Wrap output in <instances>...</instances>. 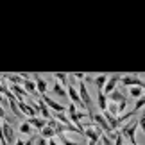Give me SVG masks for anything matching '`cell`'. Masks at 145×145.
Returning <instances> with one entry per match:
<instances>
[{"label": "cell", "instance_id": "1", "mask_svg": "<svg viewBox=\"0 0 145 145\" xmlns=\"http://www.w3.org/2000/svg\"><path fill=\"white\" fill-rule=\"evenodd\" d=\"M140 127V122L138 120H131V122H127V124L122 125V129L120 133L124 135V138H127V140L131 142V145H136V129Z\"/></svg>", "mask_w": 145, "mask_h": 145}, {"label": "cell", "instance_id": "2", "mask_svg": "<svg viewBox=\"0 0 145 145\" xmlns=\"http://www.w3.org/2000/svg\"><path fill=\"white\" fill-rule=\"evenodd\" d=\"M108 100H109V102L118 104L122 113H124L125 108L129 106V104H127V97H125V93H124V91H120V90H115L113 93H111V95H108Z\"/></svg>", "mask_w": 145, "mask_h": 145}, {"label": "cell", "instance_id": "3", "mask_svg": "<svg viewBox=\"0 0 145 145\" xmlns=\"http://www.w3.org/2000/svg\"><path fill=\"white\" fill-rule=\"evenodd\" d=\"M77 88H79V95H81L82 102H84V106H86L88 113L93 115V111H91V106H93V104H91V95H90V91H88V88H86V84H84V81H79Z\"/></svg>", "mask_w": 145, "mask_h": 145}, {"label": "cell", "instance_id": "4", "mask_svg": "<svg viewBox=\"0 0 145 145\" xmlns=\"http://www.w3.org/2000/svg\"><path fill=\"white\" fill-rule=\"evenodd\" d=\"M120 82H122V86H125L127 90H129V88H135V86H143L145 81H142V77L138 75V74H129V75L122 77Z\"/></svg>", "mask_w": 145, "mask_h": 145}, {"label": "cell", "instance_id": "5", "mask_svg": "<svg viewBox=\"0 0 145 145\" xmlns=\"http://www.w3.org/2000/svg\"><path fill=\"white\" fill-rule=\"evenodd\" d=\"M79 88H75L74 86V82L72 84H68L66 86V91H68V99H70V102H74L77 108H84L86 109V106H84V102H82V99H81V95H79Z\"/></svg>", "mask_w": 145, "mask_h": 145}, {"label": "cell", "instance_id": "6", "mask_svg": "<svg viewBox=\"0 0 145 145\" xmlns=\"http://www.w3.org/2000/svg\"><path fill=\"white\" fill-rule=\"evenodd\" d=\"M2 138L9 145L11 143H16V133H14L13 125H11L9 122H2Z\"/></svg>", "mask_w": 145, "mask_h": 145}, {"label": "cell", "instance_id": "7", "mask_svg": "<svg viewBox=\"0 0 145 145\" xmlns=\"http://www.w3.org/2000/svg\"><path fill=\"white\" fill-rule=\"evenodd\" d=\"M82 127H84V135H82V136L90 140V145H97V143H100V138H102V135H99V133L93 129V127L88 125V122H86V124H82Z\"/></svg>", "mask_w": 145, "mask_h": 145}, {"label": "cell", "instance_id": "8", "mask_svg": "<svg viewBox=\"0 0 145 145\" xmlns=\"http://www.w3.org/2000/svg\"><path fill=\"white\" fill-rule=\"evenodd\" d=\"M41 99L45 100V104H47L48 108L54 111V113H68V108H66V106H61L59 102H56V100H54L52 97H48V95H43Z\"/></svg>", "mask_w": 145, "mask_h": 145}, {"label": "cell", "instance_id": "9", "mask_svg": "<svg viewBox=\"0 0 145 145\" xmlns=\"http://www.w3.org/2000/svg\"><path fill=\"white\" fill-rule=\"evenodd\" d=\"M122 77L124 75H120V74H111L109 75L108 82H106V88H104L106 95H111V93L115 91V88H116V84H118V81H122Z\"/></svg>", "mask_w": 145, "mask_h": 145}, {"label": "cell", "instance_id": "10", "mask_svg": "<svg viewBox=\"0 0 145 145\" xmlns=\"http://www.w3.org/2000/svg\"><path fill=\"white\" fill-rule=\"evenodd\" d=\"M32 81L36 82V88H38V93H40V97L47 95V90H48V82L43 79L40 74H32Z\"/></svg>", "mask_w": 145, "mask_h": 145}, {"label": "cell", "instance_id": "11", "mask_svg": "<svg viewBox=\"0 0 145 145\" xmlns=\"http://www.w3.org/2000/svg\"><path fill=\"white\" fill-rule=\"evenodd\" d=\"M27 122H29L34 129H38V131L45 129V127L48 125V120H45L43 116H32V118H27Z\"/></svg>", "mask_w": 145, "mask_h": 145}, {"label": "cell", "instance_id": "12", "mask_svg": "<svg viewBox=\"0 0 145 145\" xmlns=\"http://www.w3.org/2000/svg\"><path fill=\"white\" fill-rule=\"evenodd\" d=\"M109 79V75L108 74H99L93 77V84H95L97 88V91H104V88H106V82H108Z\"/></svg>", "mask_w": 145, "mask_h": 145}, {"label": "cell", "instance_id": "13", "mask_svg": "<svg viewBox=\"0 0 145 145\" xmlns=\"http://www.w3.org/2000/svg\"><path fill=\"white\" fill-rule=\"evenodd\" d=\"M52 91H54V95L59 97V99H66V97H68V91H66V88L61 84L59 81H56L54 84H52Z\"/></svg>", "mask_w": 145, "mask_h": 145}, {"label": "cell", "instance_id": "14", "mask_svg": "<svg viewBox=\"0 0 145 145\" xmlns=\"http://www.w3.org/2000/svg\"><path fill=\"white\" fill-rule=\"evenodd\" d=\"M108 104H109L108 95H106L104 91H99V93H97V106H99V109L102 111V113H106V111H108Z\"/></svg>", "mask_w": 145, "mask_h": 145}, {"label": "cell", "instance_id": "15", "mask_svg": "<svg viewBox=\"0 0 145 145\" xmlns=\"http://www.w3.org/2000/svg\"><path fill=\"white\" fill-rule=\"evenodd\" d=\"M127 91H129V95L133 97V99H142L143 95H145V90H143V86H135V88H129V90H127Z\"/></svg>", "mask_w": 145, "mask_h": 145}, {"label": "cell", "instance_id": "16", "mask_svg": "<svg viewBox=\"0 0 145 145\" xmlns=\"http://www.w3.org/2000/svg\"><path fill=\"white\" fill-rule=\"evenodd\" d=\"M2 77H5V79H9L13 84H20V86H24V82H25V79H22V75H14V74H2Z\"/></svg>", "mask_w": 145, "mask_h": 145}, {"label": "cell", "instance_id": "17", "mask_svg": "<svg viewBox=\"0 0 145 145\" xmlns=\"http://www.w3.org/2000/svg\"><path fill=\"white\" fill-rule=\"evenodd\" d=\"M52 116L56 120H59L61 124H65V125H72V120H70V116L66 115V113H52Z\"/></svg>", "mask_w": 145, "mask_h": 145}, {"label": "cell", "instance_id": "18", "mask_svg": "<svg viewBox=\"0 0 145 145\" xmlns=\"http://www.w3.org/2000/svg\"><path fill=\"white\" fill-rule=\"evenodd\" d=\"M40 135H41V138H45V140H54V136H57L56 135V131L52 129V127H45V129H41L40 131Z\"/></svg>", "mask_w": 145, "mask_h": 145}, {"label": "cell", "instance_id": "19", "mask_svg": "<svg viewBox=\"0 0 145 145\" xmlns=\"http://www.w3.org/2000/svg\"><path fill=\"white\" fill-rule=\"evenodd\" d=\"M32 129H34V127H32V125H31L27 120H24V122L20 124V127H18L20 135H31V133H32Z\"/></svg>", "mask_w": 145, "mask_h": 145}, {"label": "cell", "instance_id": "20", "mask_svg": "<svg viewBox=\"0 0 145 145\" xmlns=\"http://www.w3.org/2000/svg\"><path fill=\"white\" fill-rule=\"evenodd\" d=\"M54 77L59 82H63V86H66V84H68V79H70V74H65V72H56Z\"/></svg>", "mask_w": 145, "mask_h": 145}, {"label": "cell", "instance_id": "21", "mask_svg": "<svg viewBox=\"0 0 145 145\" xmlns=\"http://www.w3.org/2000/svg\"><path fill=\"white\" fill-rule=\"evenodd\" d=\"M57 138H59L61 145H77V142H72V140H68V138H66V135H57Z\"/></svg>", "mask_w": 145, "mask_h": 145}, {"label": "cell", "instance_id": "22", "mask_svg": "<svg viewBox=\"0 0 145 145\" xmlns=\"http://www.w3.org/2000/svg\"><path fill=\"white\" fill-rule=\"evenodd\" d=\"M138 122H140V129L145 133V109H142V115H140V118H138Z\"/></svg>", "mask_w": 145, "mask_h": 145}, {"label": "cell", "instance_id": "23", "mask_svg": "<svg viewBox=\"0 0 145 145\" xmlns=\"http://www.w3.org/2000/svg\"><path fill=\"white\" fill-rule=\"evenodd\" d=\"M66 108H68V115H74V113H77V106H75L74 102H70L68 106H66Z\"/></svg>", "mask_w": 145, "mask_h": 145}, {"label": "cell", "instance_id": "24", "mask_svg": "<svg viewBox=\"0 0 145 145\" xmlns=\"http://www.w3.org/2000/svg\"><path fill=\"white\" fill-rule=\"evenodd\" d=\"M72 77H74V79H77V81H82V79H86V74H82V72H79V74H77V72H75V74H72Z\"/></svg>", "mask_w": 145, "mask_h": 145}, {"label": "cell", "instance_id": "25", "mask_svg": "<svg viewBox=\"0 0 145 145\" xmlns=\"http://www.w3.org/2000/svg\"><path fill=\"white\" fill-rule=\"evenodd\" d=\"M36 145H48V140H45V138H36Z\"/></svg>", "mask_w": 145, "mask_h": 145}, {"label": "cell", "instance_id": "26", "mask_svg": "<svg viewBox=\"0 0 145 145\" xmlns=\"http://www.w3.org/2000/svg\"><path fill=\"white\" fill-rule=\"evenodd\" d=\"M48 145H59V143L56 142V140H48Z\"/></svg>", "mask_w": 145, "mask_h": 145}, {"label": "cell", "instance_id": "27", "mask_svg": "<svg viewBox=\"0 0 145 145\" xmlns=\"http://www.w3.org/2000/svg\"><path fill=\"white\" fill-rule=\"evenodd\" d=\"M143 90H145V82H143Z\"/></svg>", "mask_w": 145, "mask_h": 145}, {"label": "cell", "instance_id": "28", "mask_svg": "<svg viewBox=\"0 0 145 145\" xmlns=\"http://www.w3.org/2000/svg\"><path fill=\"white\" fill-rule=\"evenodd\" d=\"M88 145H90V143H88Z\"/></svg>", "mask_w": 145, "mask_h": 145}, {"label": "cell", "instance_id": "29", "mask_svg": "<svg viewBox=\"0 0 145 145\" xmlns=\"http://www.w3.org/2000/svg\"><path fill=\"white\" fill-rule=\"evenodd\" d=\"M136 145H138V143H136Z\"/></svg>", "mask_w": 145, "mask_h": 145}]
</instances>
